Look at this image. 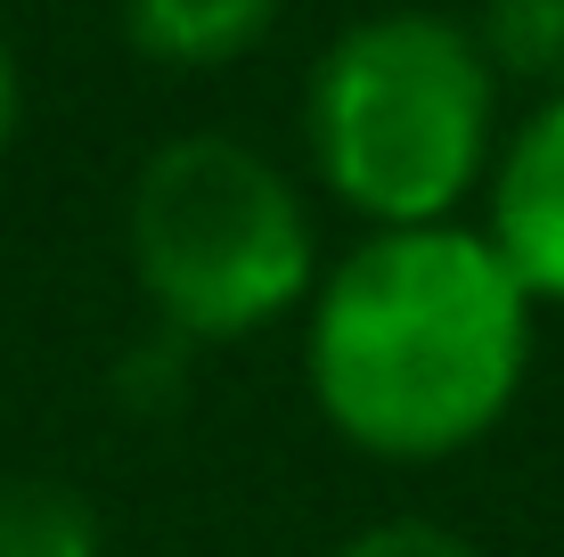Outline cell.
Instances as JSON below:
<instances>
[{
  "instance_id": "6da1fadb",
  "label": "cell",
  "mask_w": 564,
  "mask_h": 557,
  "mask_svg": "<svg viewBox=\"0 0 564 557\" xmlns=\"http://www.w3.org/2000/svg\"><path fill=\"white\" fill-rule=\"evenodd\" d=\"M532 369V296L482 229H377L311 296L319 418L377 459H451L508 418Z\"/></svg>"
},
{
  "instance_id": "9c48e42d",
  "label": "cell",
  "mask_w": 564,
  "mask_h": 557,
  "mask_svg": "<svg viewBox=\"0 0 564 557\" xmlns=\"http://www.w3.org/2000/svg\"><path fill=\"white\" fill-rule=\"evenodd\" d=\"M336 557H482L466 533H451V525H417V516H393V525H368V533H352Z\"/></svg>"
},
{
  "instance_id": "8992f818",
  "label": "cell",
  "mask_w": 564,
  "mask_h": 557,
  "mask_svg": "<svg viewBox=\"0 0 564 557\" xmlns=\"http://www.w3.org/2000/svg\"><path fill=\"white\" fill-rule=\"evenodd\" d=\"M0 557H107V542L74 484L9 475L0 484Z\"/></svg>"
},
{
  "instance_id": "30bf717a",
  "label": "cell",
  "mask_w": 564,
  "mask_h": 557,
  "mask_svg": "<svg viewBox=\"0 0 564 557\" xmlns=\"http://www.w3.org/2000/svg\"><path fill=\"white\" fill-rule=\"evenodd\" d=\"M17 140V57H9V33H0V157Z\"/></svg>"
},
{
  "instance_id": "ba28073f",
  "label": "cell",
  "mask_w": 564,
  "mask_h": 557,
  "mask_svg": "<svg viewBox=\"0 0 564 557\" xmlns=\"http://www.w3.org/2000/svg\"><path fill=\"white\" fill-rule=\"evenodd\" d=\"M115 377H123V401H140V410H172V401L188 394V344L164 329L155 344H140Z\"/></svg>"
},
{
  "instance_id": "3957f363",
  "label": "cell",
  "mask_w": 564,
  "mask_h": 557,
  "mask_svg": "<svg viewBox=\"0 0 564 557\" xmlns=\"http://www.w3.org/2000/svg\"><path fill=\"white\" fill-rule=\"evenodd\" d=\"M311 214L279 164L246 140L188 131L131 181V271L181 344H221L286 320L311 296Z\"/></svg>"
},
{
  "instance_id": "7a4b0ae2",
  "label": "cell",
  "mask_w": 564,
  "mask_h": 557,
  "mask_svg": "<svg viewBox=\"0 0 564 557\" xmlns=\"http://www.w3.org/2000/svg\"><path fill=\"white\" fill-rule=\"evenodd\" d=\"M499 74L442 9H377L344 25L303 90V140L319 181L377 229L451 222L491 172Z\"/></svg>"
},
{
  "instance_id": "52a82bcc",
  "label": "cell",
  "mask_w": 564,
  "mask_h": 557,
  "mask_svg": "<svg viewBox=\"0 0 564 557\" xmlns=\"http://www.w3.org/2000/svg\"><path fill=\"white\" fill-rule=\"evenodd\" d=\"M466 33L499 83H549V99L564 90V0H482Z\"/></svg>"
},
{
  "instance_id": "277c9868",
  "label": "cell",
  "mask_w": 564,
  "mask_h": 557,
  "mask_svg": "<svg viewBox=\"0 0 564 557\" xmlns=\"http://www.w3.org/2000/svg\"><path fill=\"white\" fill-rule=\"evenodd\" d=\"M491 255L532 303H564V90L540 99L491 157Z\"/></svg>"
},
{
  "instance_id": "5b68a950",
  "label": "cell",
  "mask_w": 564,
  "mask_h": 557,
  "mask_svg": "<svg viewBox=\"0 0 564 557\" xmlns=\"http://www.w3.org/2000/svg\"><path fill=\"white\" fill-rule=\"evenodd\" d=\"M286 0H123L131 50L155 66H229L279 25Z\"/></svg>"
}]
</instances>
